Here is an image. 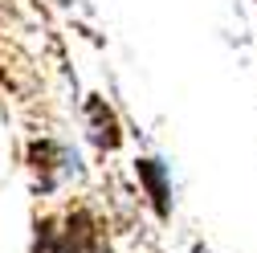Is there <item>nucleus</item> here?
Listing matches in <instances>:
<instances>
[{
  "instance_id": "obj_1",
  "label": "nucleus",
  "mask_w": 257,
  "mask_h": 253,
  "mask_svg": "<svg viewBox=\"0 0 257 253\" xmlns=\"http://www.w3.org/2000/svg\"><path fill=\"white\" fill-rule=\"evenodd\" d=\"M139 180L147 184V192L155 200V212L168 216V180H164V168H159L155 160H139Z\"/></svg>"
}]
</instances>
